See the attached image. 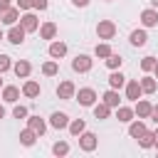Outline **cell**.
<instances>
[{
    "mask_svg": "<svg viewBox=\"0 0 158 158\" xmlns=\"http://www.w3.org/2000/svg\"><path fill=\"white\" fill-rule=\"evenodd\" d=\"M12 72H15L17 79H27V77L32 74V64H30L27 59H17V62L12 64Z\"/></svg>",
    "mask_w": 158,
    "mask_h": 158,
    "instance_id": "cell-11",
    "label": "cell"
},
{
    "mask_svg": "<svg viewBox=\"0 0 158 158\" xmlns=\"http://www.w3.org/2000/svg\"><path fill=\"white\" fill-rule=\"evenodd\" d=\"M146 121L143 118H133V121H128V136L131 138H138V136H143L146 133Z\"/></svg>",
    "mask_w": 158,
    "mask_h": 158,
    "instance_id": "cell-20",
    "label": "cell"
},
{
    "mask_svg": "<svg viewBox=\"0 0 158 158\" xmlns=\"http://www.w3.org/2000/svg\"><path fill=\"white\" fill-rule=\"evenodd\" d=\"M27 128H32L37 136H42V133L47 131V121H44L42 116H27Z\"/></svg>",
    "mask_w": 158,
    "mask_h": 158,
    "instance_id": "cell-19",
    "label": "cell"
},
{
    "mask_svg": "<svg viewBox=\"0 0 158 158\" xmlns=\"http://www.w3.org/2000/svg\"><path fill=\"white\" fill-rule=\"evenodd\" d=\"M25 30H22V25L17 22V25H10V30H7V35H5V40L10 42V44H22L25 42Z\"/></svg>",
    "mask_w": 158,
    "mask_h": 158,
    "instance_id": "cell-7",
    "label": "cell"
},
{
    "mask_svg": "<svg viewBox=\"0 0 158 158\" xmlns=\"http://www.w3.org/2000/svg\"><path fill=\"white\" fill-rule=\"evenodd\" d=\"M136 141H138V146H141V148H153V131H148V128H146V133H143V136H138Z\"/></svg>",
    "mask_w": 158,
    "mask_h": 158,
    "instance_id": "cell-31",
    "label": "cell"
},
{
    "mask_svg": "<svg viewBox=\"0 0 158 158\" xmlns=\"http://www.w3.org/2000/svg\"><path fill=\"white\" fill-rule=\"evenodd\" d=\"M64 54H67V42H62V40L54 37V40L49 42V57H52V59H62Z\"/></svg>",
    "mask_w": 158,
    "mask_h": 158,
    "instance_id": "cell-15",
    "label": "cell"
},
{
    "mask_svg": "<svg viewBox=\"0 0 158 158\" xmlns=\"http://www.w3.org/2000/svg\"><path fill=\"white\" fill-rule=\"evenodd\" d=\"M37 138H40V136H37V133H35L32 128H22V131H20V143H22L25 148L35 146V141H37Z\"/></svg>",
    "mask_w": 158,
    "mask_h": 158,
    "instance_id": "cell-26",
    "label": "cell"
},
{
    "mask_svg": "<svg viewBox=\"0 0 158 158\" xmlns=\"http://www.w3.org/2000/svg\"><path fill=\"white\" fill-rule=\"evenodd\" d=\"M138 84H141V89H143V94H156V89H158V79L156 77H151L148 72L138 79Z\"/></svg>",
    "mask_w": 158,
    "mask_h": 158,
    "instance_id": "cell-16",
    "label": "cell"
},
{
    "mask_svg": "<svg viewBox=\"0 0 158 158\" xmlns=\"http://www.w3.org/2000/svg\"><path fill=\"white\" fill-rule=\"evenodd\" d=\"M15 7L22 10V12H27V10H32V0H15Z\"/></svg>",
    "mask_w": 158,
    "mask_h": 158,
    "instance_id": "cell-36",
    "label": "cell"
},
{
    "mask_svg": "<svg viewBox=\"0 0 158 158\" xmlns=\"http://www.w3.org/2000/svg\"><path fill=\"white\" fill-rule=\"evenodd\" d=\"M123 89H126V99H128V101H138V99L143 96V89H141L138 79H126Z\"/></svg>",
    "mask_w": 158,
    "mask_h": 158,
    "instance_id": "cell-6",
    "label": "cell"
},
{
    "mask_svg": "<svg viewBox=\"0 0 158 158\" xmlns=\"http://www.w3.org/2000/svg\"><path fill=\"white\" fill-rule=\"evenodd\" d=\"M74 99H77L81 106H94V104L99 101V96H96V91H94L91 86H81V89L74 94Z\"/></svg>",
    "mask_w": 158,
    "mask_h": 158,
    "instance_id": "cell-4",
    "label": "cell"
},
{
    "mask_svg": "<svg viewBox=\"0 0 158 158\" xmlns=\"http://www.w3.org/2000/svg\"><path fill=\"white\" fill-rule=\"evenodd\" d=\"M32 7L35 10H47L49 7V0H32Z\"/></svg>",
    "mask_w": 158,
    "mask_h": 158,
    "instance_id": "cell-37",
    "label": "cell"
},
{
    "mask_svg": "<svg viewBox=\"0 0 158 158\" xmlns=\"http://www.w3.org/2000/svg\"><path fill=\"white\" fill-rule=\"evenodd\" d=\"M40 91H42V86H40V81H35V79H27V81L22 84V96H27V99L40 96Z\"/></svg>",
    "mask_w": 158,
    "mask_h": 158,
    "instance_id": "cell-18",
    "label": "cell"
},
{
    "mask_svg": "<svg viewBox=\"0 0 158 158\" xmlns=\"http://www.w3.org/2000/svg\"><path fill=\"white\" fill-rule=\"evenodd\" d=\"M104 62H106V67H109V69H121V64H123V57H121V54H116V52H111V54H109Z\"/></svg>",
    "mask_w": 158,
    "mask_h": 158,
    "instance_id": "cell-30",
    "label": "cell"
},
{
    "mask_svg": "<svg viewBox=\"0 0 158 158\" xmlns=\"http://www.w3.org/2000/svg\"><path fill=\"white\" fill-rule=\"evenodd\" d=\"M12 116H15V118H27V116H30V111H27V106H22V104H15V109H12Z\"/></svg>",
    "mask_w": 158,
    "mask_h": 158,
    "instance_id": "cell-34",
    "label": "cell"
},
{
    "mask_svg": "<svg viewBox=\"0 0 158 158\" xmlns=\"http://www.w3.org/2000/svg\"><path fill=\"white\" fill-rule=\"evenodd\" d=\"M101 101H104V104H109L111 109H116V106L121 104V96H118V89H111V86H109V89L104 91V96H101Z\"/></svg>",
    "mask_w": 158,
    "mask_h": 158,
    "instance_id": "cell-22",
    "label": "cell"
},
{
    "mask_svg": "<svg viewBox=\"0 0 158 158\" xmlns=\"http://www.w3.org/2000/svg\"><path fill=\"white\" fill-rule=\"evenodd\" d=\"M42 74H44V77H57V74H59V64H57V59H47V62L42 64Z\"/></svg>",
    "mask_w": 158,
    "mask_h": 158,
    "instance_id": "cell-28",
    "label": "cell"
},
{
    "mask_svg": "<svg viewBox=\"0 0 158 158\" xmlns=\"http://www.w3.org/2000/svg\"><path fill=\"white\" fill-rule=\"evenodd\" d=\"M156 62H158L156 57H143V59H141V69H143V72H153Z\"/></svg>",
    "mask_w": 158,
    "mask_h": 158,
    "instance_id": "cell-33",
    "label": "cell"
},
{
    "mask_svg": "<svg viewBox=\"0 0 158 158\" xmlns=\"http://www.w3.org/2000/svg\"><path fill=\"white\" fill-rule=\"evenodd\" d=\"M49 126L57 128V131H64V128L69 126V116H67L64 111H54V114L49 116Z\"/></svg>",
    "mask_w": 158,
    "mask_h": 158,
    "instance_id": "cell-12",
    "label": "cell"
},
{
    "mask_svg": "<svg viewBox=\"0 0 158 158\" xmlns=\"http://www.w3.org/2000/svg\"><path fill=\"white\" fill-rule=\"evenodd\" d=\"M2 86H5V84H2V74H0V89H2Z\"/></svg>",
    "mask_w": 158,
    "mask_h": 158,
    "instance_id": "cell-45",
    "label": "cell"
},
{
    "mask_svg": "<svg viewBox=\"0 0 158 158\" xmlns=\"http://www.w3.org/2000/svg\"><path fill=\"white\" fill-rule=\"evenodd\" d=\"M67 128H69V133L77 138L81 131H86V123H84V118H69V126H67Z\"/></svg>",
    "mask_w": 158,
    "mask_h": 158,
    "instance_id": "cell-27",
    "label": "cell"
},
{
    "mask_svg": "<svg viewBox=\"0 0 158 158\" xmlns=\"http://www.w3.org/2000/svg\"><path fill=\"white\" fill-rule=\"evenodd\" d=\"M52 153H54V156H67V153H69V143H67V141H57V143L52 146Z\"/></svg>",
    "mask_w": 158,
    "mask_h": 158,
    "instance_id": "cell-32",
    "label": "cell"
},
{
    "mask_svg": "<svg viewBox=\"0 0 158 158\" xmlns=\"http://www.w3.org/2000/svg\"><path fill=\"white\" fill-rule=\"evenodd\" d=\"M74 94H77V86H74V81H69V79L59 81V86H57V96H59V99L69 101V99H74Z\"/></svg>",
    "mask_w": 158,
    "mask_h": 158,
    "instance_id": "cell-8",
    "label": "cell"
},
{
    "mask_svg": "<svg viewBox=\"0 0 158 158\" xmlns=\"http://www.w3.org/2000/svg\"><path fill=\"white\" fill-rule=\"evenodd\" d=\"M7 69H12V59L7 54H0V74H5Z\"/></svg>",
    "mask_w": 158,
    "mask_h": 158,
    "instance_id": "cell-35",
    "label": "cell"
},
{
    "mask_svg": "<svg viewBox=\"0 0 158 158\" xmlns=\"http://www.w3.org/2000/svg\"><path fill=\"white\" fill-rule=\"evenodd\" d=\"M37 32H40V37H42V40H49V42H52V40L57 37V22L47 20V22H42V25H40V30H37Z\"/></svg>",
    "mask_w": 158,
    "mask_h": 158,
    "instance_id": "cell-14",
    "label": "cell"
},
{
    "mask_svg": "<svg viewBox=\"0 0 158 158\" xmlns=\"http://www.w3.org/2000/svg\"><path fill=\"white\" fill-rule=\"evenodd\" d=\"M91 111H94V118H96V121H104V118L111 116V106L104 104V101H96V104L91 106Z\"/></svg>",
    "mask_w": 158,
    "mask_h": 158,
    "instance_id": "cell-21",
    "label": "cell"
},
{
    "mask_svg": "<svg viewBox=\"0 0 158 158\" xmlns=\"http://www.w3.org/2000/svg\"><path fill=\"white\" fill-rule=\"evenodd\" d=\"M17 20H20V10L17 7H7V10H2L0 12V25H17Z\"/></svg>",
    "mask_w": 158,
    "mask_h": 158,
    "instance_id": "cell-13",
    "label": "cell"
},
{
    "mask_svg": "<svg viewBox=\"0 0 158 158\" xmlns=\"http://www.w3.org/2000/svg\"><path fill=\"white\" fill-rule=\"evenodd\" d=\"M114 35H116V22L114 20H99L96 22V37L99 40L109 42V40H114Z\"/></svg>",
    "mask_w": 158,
    "mask_h": 158,
    "instance_id": "cell-1",
    "label": "cell"
},
{
    "mask_svg": "<svg viewBox=\"0 0 158 158\" xmlns=\"http://www.w3.org/2000/svg\"><path fill=\"white\" fill-rule=\"evenodd\" d=\"M153 77L158 79V62H156V67H153Z\"/></svg>",
    "mask_w": 158,
    "mask_h": 158,
    "instance_id": "cell-43",
    "label": "cell"
},
{
    "mask_svg": "<svg viewBox=\"0 0 158 158\" xmlns=\"http://www.w3.org/2000/svg\"><path fill=\"white\" fill-rule=\"evenodd\" d=\"M141 25H143L146 30H151V27H158V10H153V7H146V10L141 12Z\"/></svg>",
    "mask_w": 158,
    "mask_h": 158,
    "instance_id": "cell-9",
    "label": "cell"
},
{
    "mask_svg": "<svg viewBox=\"0 0 158 158\" xmlns=\"http://www.w3.org/2000/svg\"><path fill=\"white\" fill-rule=\"evenodd\" d=\"M128 42H131L133 47H143V44L148 42V32H146V27H138V30H133V32L128 35Z\"/></svg>",
    "mask_w": 158,
    "mask_h": 158,
    "instance_id": "cell-17",
    "label": "cell"
},
{
    "mask_svg": "<svg viewBox=\"0 0 158 158\" xmlns=\"http://www.w3.org/2000/svg\"><path fill=\"white\" fill-rule=\"evenodd\" d=\"M77 138H79V148H81L84 153H91V151H96V146H99V138H96V133H91V131H81Z\"/></svg>",
    "mask_w": 158,
    "mask_h": 158,
    "instance_id": "cell-2",
    "label": "cell"
},
{
    "mask_svg": "<svg viewBox=\"0 0 158 158\" xmlns=\"http://www.w3.org/2000/svg\"><path fill=\"white\" fill-rule=\"evenodd\" d=\"M7 7H12V0H0V12L7 10Z\"/></svg>",
    "mask_w": 158,
    "mask_h": 158,
    "instance_id": "cell-39",
    "label": "cell"
},
{
    "mask_svg": "<svg viewBox=\"0 0 158 158\" xmlns=\"http://www.w3.org/2000/svg\"><path fill=\"white\" fill-rule=\"evenodd\" d=\"M153 146H156V148H158V128H156V131H153Z\"/></svg>",
    "mask_w": 158,
    "mask_h": 158,
    "instance_id": "cell-41",
    "label": "cell"
},
{
    "mask_svg": "<svg viewBox=\"0 0 158 158\" xmlns=\"http://www.w3.org/2000/svg\"><path fill=\"white\" fill-rule=\"evenodd\" d=\"M91 67H94V59H91L89 54H77V57L72 59V69H74L77 74H86V72H91Z\"/></svg>",
    "mask_w": 158,
    "mask_h": 158,
    "instance_id": "cell-3",
    "label": "cell"
},
{
    "mask_svg": "<svg viewBox=\"0 0 158 158\" xmlns=\"http://www.w3.org/2000/svg\"><path fill=\"white\" fill-rule=\"evenodd\" d=\"M72 5H74V7H86L89 0H72Z\"/></svg>",
    "mask_w": 158,
    "mask_h": 158,
    "instance_id": "cell-40",
    "label": "cell"
},
{
    "mask_svg": "<svg viewBox=\"0 0 158 158\" xmlns=\"http://www.w3.org/2000/svg\"><path fill=\"white\" fill-rule=\"evenodd\" d=\"M136 106H133V114L138 116V118H151V111H153V104L148 101V99H138V101H133Z\"/></svg>",
    "mask_w": 158,
    "mask_h": 158,
    "instance_id": "cell-10",
    "label": "cell"
},
{
    "mask_svg": "<svg viewBox=\"0 0 158 158\" xmlns=\"http://www.w3.org/2000/svg\"><path fill=\"white\" fill-rule=\"evenodd\" d=\"M0 118H5V106L0 104Z\"/></svg>",
    "mask_w": 158,
    "mask_h": 158,
    "instance_id": "cell-42",
    "label": "cell"
},
{
    "mask_svg": "<svg viewBox=\"0 0 158 158\" xmlns=\"http://www.w3.org/2000/svg\"><path fill=\"white\" fill-rule=\"evenodd\" d=\"M106 2H111V0H106Z\"/></svg>",
    "mask_w": 158,
    "mask_h": 158,
    "instance_id": "cell-46",
    "label": "cell"
},
{
    "mask_svg": "<svg viewBox=\"0 0 158 158\" xmlns=\"http://www.w3.org/2000/svg\"><path fill=\"white\" fill-rule=\"evenodd\" d=\"M151 118H153V123L158 126V104H153V111H151Z\"/></svg>",
    "mask_w": 158,
    "mask_h": 158,
    "instance_id": "cell-38",
    "label": "cell"
},
{
    "mask_svg": "<svg viewBox=\"0 0 158 158\" xmlns=\"http://www.w3.org/2000/svg\"><path fill=\"white\" fill-rule=\"evenodd\" d=\"M116 118H118L121 123H128V121H133V118H136V114H133V109H131V106L118 104V106H116Z\"/></svg>",
    "mask_w": 158,
    "mask_h": 158,
    "instance_id": "cell-23",
    "label": "cell"
},
{
    "mask_svg": "<svg viewBox=\"0 0 158 158\" xmlns=\"http://www.w3.org/2000/svg\"><path fill=\"white\" fill-rule=\"evenodd\" d=\"M2 40H5V32H2V30H0V42H2Z\"/></svg>",
    "mask_w": 158,
    "mask_h": 158,
    "instance_id": "cell-44",
    "label": "cell"
},
{
    "mask_svg": "<svg viewBox=\"0 0 158 158\" xmlns=\"http://www.w3.org/2000/svg\"><path fill=\"white\" fill-rule=\"evenodd\" d=\"M123 84H126V77L121 74V69H111V74H109V86H111V89H123Z\"/></svg>",
    "mask_w": 158,
    "mask_h": 158,
    "instance_id": "cell-24",
    "label": "cell"
},
{
    "mask_svg": "<svg viewBox=\"0 0 158 158\" xmlns=\"http://www.w3.org/2000/svg\"><path fill=\"white\" fill-rule=\"evenodd\" d=\"M111 52H114V49H111V44H109V42H99V44L94 47V54H96L99 59H106Z\"/></svg>",
    "mask_w": 158,
    "mask_h": 158,
    "instance_id": "cell-29",
    "label": "cell"
},
{
    "mask_svg": "<svg viewBox=\"0 0 158 158\" xmlns=\"http://www.w3.org/2000/svg\"><path fill=\"white\" fill-rule=\"evenodd\" d=\"M20 25H22L25 32H37V30H40V17H37L32 10H27V12L20 15Z\"/></svg>",
    "mask_w": 158,
    "mask_h": 158,
    "instance_id": "cell-5",
    "label": "cell"
},
{
    "mask_svg": "<svg viewBox=\"0 0 158 158\" xmlns=\"http://www.w3.org/2000/svg\"><path fill=\"white\" fill-rule=\"evenodd\" d=\"M17 99H20L17 86H2V101L5 104H17Z\"/></svg>",
    "mask_w": 158,
    "mask_h": 158,
    "instance_id": "cell-25",
    "label": "cell"
}]
</instances>
